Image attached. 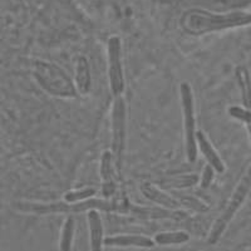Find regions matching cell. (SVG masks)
<instances>
[{
    "mask_svg": "<svg viewBox=\"0 0 251 251\" xmlns=\"http://www.w3.org/2000/svg\"><path fill=\"white\" fill-rule=\"evenodd\" d=\"M190 240V235L185 231H169L160 232L154 236V243L157 245H182Z\"/></svg>",
    "mask_w": 251,
    "mask_h": 251,
    "instance_id": "7c38bea8",
    "label": "cell"
},
{
    "mask_svg": "<svg viewBox=\"0 0 251 251\" xmlns=\"http://www.w3.org/2000/svg\"><path fill=\"white\" fill-rule=\"evenodd\" d=\"M251 191V165L249 166L248 171L245 172L240 182L237 183L236 188L232 192V196L228 201L227 206L223 211V214L217 217V220L215 221V224L212 225L211 231L208 234V244L215 245L220 240V237L223 236V234L225 232V230L227 228L228 224L234 219V216L236 215V212L239 211L240 207L243 206V203L245 202L246 197H248L249 192Z\"/></svg>",
    "mask_w": 251,
    "mask_h": 251,
    "instance_id": "6da1fadb",
    "label": "cell"
},
{
    "mask_svg": "<svg viewBox=\"0 0 251 251\" xmlns=\"http://www.w3.org/2000/svg\"><path fill=\"white\" fill-rule=\"evenodd\" d=\"M227 112L232 118H235V120L241 121V122H244L245 125H250L251 123V109L245 108V107L234 106L230 107V108L227 109Z\"/></svg>",
    "mask_w": 251,
    "mask_h": 251,
    "instance_id": "2e32d148",
    "label": "cell"
},
{
    "mask_svg": "<svg viewBox=\"0 0 251 251\" xmlns=\"http://www.w3.org/2000/svg\"><path fill=\"white\" fill-rule=\"evenodd\" d=\"M237 86H239L240 94H241V102L245 108L251 109V75L248 68L244 66L237 67L235 71Z\"/></svg>",
    "mask_w": 251,
    "mask_h": 251,
    "instance_id": "8fae6325",
    "label": "cell"
},
{
    "mask_svg": "<svg viewBox=\"0 0 251 251\" xmlns=\"http://www.w3.org/2000/svg\"><path fill=\"white\" fill-rule=\"evenodd\" d=\"M37 68L38 79L49 92L59 94V96H69V94L73 96L75 94L73 86L64 72L58 69L53 64H43V63L39 64Z\"/></svg>",
    "mask_w": 251,
    "mask_h": 251,
    "instance_id": "5b68a950",
    "label": "cell"
},
{
    "mask_svg": "<svg viewBox=\"0 0 251 251\" xmlns=\"http://www.w3.org/2000/svg\"><path fill=\"white\" fill-rule=\"evenodd\" d=\"M89 226V237H91V251H103L104 245L103 239V223L97 210H91L87 215Z\"/></svg>",
    "mask_w": 251,
    "mask_h": 251,
    "instance_id": "9c48e42d",
    "label": "cell"
},
{
    "mask_svg": "<svg viewBox=\"0 0 251 251\" xmlns=\"http://www.w3.org/2000/svg\"><path fill=\"white\" fill-rule=\"evenodd\" d=\"M142 192L147 199L162 203V205L170 206V207L177 205L176 201L171 199V197H169V195L163 194L161 190L156 188L153 185H150V183H146V185L142 186Z\"/></svg>",
    "mask_w": 251,
    "mask_h": 251,
    "instance_id": "4fadbf2b",
    "label": "cell"
},
{
    "mask_svg": "<svg viewBox=\"0 0 251 251\" xmlns=\"http://www.w3.org/2000/svg\"><path fill=\"white\" fill-rule=\"evenodd\" d=\"M114 167L116 161L112 151H104L100 160V176L103 180V195L111 196L116 190V182H114Z\"/></svg>",
    "mask_w": 251,
    "mask_h": 251,
    "instance_id": "52a82bcc",
    "label": "cell"
},
{
    "mask_svg": "<svg viewBox=\"0 0 251 251\" xmlns=\"http://www.w3.org/2000/svg\"><path fill=\"white\" fill-rule=\"evenodd\" d=\"M197 146H199V151L203 154L208 165L211 166L217 174H224L226 170L225 163L202 131H197Z\"/></svg>",
    "mask_w": 251,
    "mask_h": 251,
    "instance_id": "8992f818",
    "label": "cell"
},
{
    "mask_svg": "<svg viewBox=\"0 0 251 251\" xmlns=\"http://www.w3.org/2000/svg\"><path fill=\"white\" fill-rule=\"evenodd\" d=\"M246 129H248L249 138H250V142H251V123H250V125H246Z\"/></svg>",
    "mask_w": 251,
    "mask_h": 251,
    "instance_id": "ac0fdd59",
    "label": "cell"
},
{
    "mask_svg": "<svg viewBox=\"0 0 251 251\" xmlns=\"http://www.w3.org/2000/svg\"><path fill=\"white\" fill-rule=\"evenodd\" d=\"M75 219L68 217L64 223L62 231V239H60V251H72L73 239H75Z\"/></svg>",
    "mask_w": 251,
    "mask_h": 251,
    "instance_id": "9a60e30c",
    "label": "cell"
},
{
    "mask_svg": "<svg viewBox=\"0 0 251 251\" xmlns=\"http://www.w3.org/2000/svg\"><path fill=\"white\" fill-rule=\"evenodd\" d=\"M97 194V190L93 187H84L80 190H72L64 194V201L67 203H79L93 199Z\"/></svg>",
    "mask_w": 251,
    "mask_h": 251,
    "instance_id": "5bb4252c",
    "label": "cell"
},
{
    "mask_svg": "<svg viewBox=\"0 0 251 251\" xmlns=\"http://www.w3.org/2000/svg\"><path fill=\"white\" fill-rule=\"evenodd\" d=\"M181 106L183 114V128H185V150L188 162L197 160L199 146H197L196 113H195V97L190 83L182 82L180 86Z\"/></svg>",
    "mask_w": 251,
    "mask_h": 251,
    "instance_id": "7a4b0ae2",
    "label": "cell"
},
{
    "mask_svg": "<svg viewBox=\"0 0 251 251\" xmlns=\"http://www.w3.org/2000/svg\"><path fill=\"white\" fill-rule=\"evenodd\" d=\"M156 245L154 240L150 237L140 236V235H118L104 239V246H113V248H145L150 249Z\"/></svg>",
    "mask_w": 251,
    "mask_h": 251,
    "instance_id": "ba28073f",
    "label": "cell"
},
{
    "mask_svg": "<svg viewBox=\"0 0 251 251\" xmlns=\"http://www.w3.org/2000/svg\"><path fill=\"white\" fill-rule=\"evenodd\" d=\"M92 77L91 68L87 58H78L77 64H75V87L77 91L82 94H87L91 91Z\"/></svg>",
    "mask_w": 251,
    "mask_h": 251,
    "instance_id": "30bf717a",
    "label": "cell"
},
{
    "mask_svg": "<svg viewBox=\"0 0 251 251\" xmlns=\"http://www.w3.org/2000/svg\"><path fill=\"white\" fill-rule=\"evenodd\" d=\"M111 123L112 153L114 156L117 170H121L126 151V140H127V104L122 96L114 97Z\"/></svg>",
    "mask_w": 251,
    "mask_h": 251,
    "instance_id": "3957f363",
    "label": "cell"
},
{
    "mask_svg": "<svg viewBox=\"0 0 251 251\" xmlns=\"http://www.w3.org/2000/svg\"><path fill=\"white\" fill-rule=\"evenodd\" d=\"M109 88L114 97H121L126 89L125 72L122 63V44L118 37H112L107 44Z\"/></svg>",
    "mask_w": 251,
    "mask_h": 251,
    "instance_id": "277c9868",
    "label": "cell"
},
{
    "mask_svg": "<svg viewBox=\"0 0 251 251\" xmlns=\"http://www.w3.org/2000/svg\"><path fill=\"white\" fill-rule=\"evenodd\" d=\"M215 170L212 169L211 166L206 165L205 169H203L202 175H201V181H200V186L202 188H207L208 186L211 185V182L214 181V176H215Z\"/></svg>",
    "mask_w": 251,
    "mask_h": 251,
    "instance_id": "e0dca14e",
    "label": "cell"
}]
</instances>
